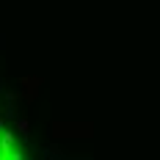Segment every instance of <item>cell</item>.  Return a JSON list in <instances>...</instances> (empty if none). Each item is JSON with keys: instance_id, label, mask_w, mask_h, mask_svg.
I'll list each match as a JSON object with an SVG mask.
<instances>
[{"instance_id": "1", "label": "cell", "mask_w": 160, "mask_h": 160, "mask_svg": "<svg viewBox=\"0 0 160 160\" xmlns=\"http://www.w3.org/2000/svg\"><path fill=\"white\" fill-rule=\"evenodd\" d=\"M14 146H17L14 132H11V130H3V127H0V160L6 158V155H8V152H11Z\"/></svg>"}]
</instances>
